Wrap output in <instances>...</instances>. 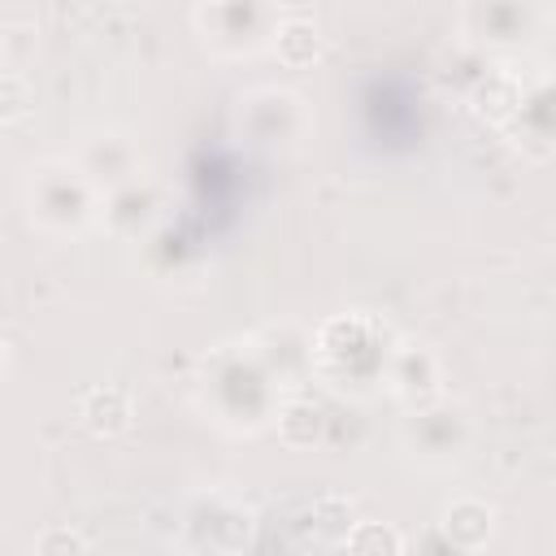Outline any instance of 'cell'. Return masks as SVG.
<instances>
[{
	"instance_id": "obj_14",
	"label": "cell",
	"mask_w": 556,
	"mask_h": 556,
	"mask_svg": "<svg viewBox=\"0 0 556 556\" xmlns=\"http://www.w3.org/2000/svg\"><path fill=\"white\" fill-rule=\"evenodd\" d=\"M56 547H91V543L83 534H74V530H56V534L39 539V552H56Z\"/></svg>"
},
{
	"instance_id": "obj_8",
	"label": "cell",
	"mask_w": 556,
	"mask_h": 556,
	"mask_svg": "<svg viewBox=\"0 0 556 556\" xmlns=\"http://www.w3.org/2000/svg\"><path fill=\"white\" fill-rule=\"evenodd\" d=\"M74 161L83 165V174H87L104 195H109L113 187H122V182H130V178L143 174V152H139V143H135L130 135H122V130H96V135H87L83 148L74 152Z\"/></svg>"
},
{
	"instance_id": "obj_5",
	"label": "cell",
	"mask_w": 556,
	"mask_h": 556,
	"mask_svg": "<svg viewBox=\"0 0 556 556\" xmlns=\"http://www.w3.org/2000/svg\"><path fill=\"white\" fill-rule=\"evenodd\" d=\"M543 26V0H460V30L486 52H517Z\"/></svg>"
},
{
	"instance_id": "obj_15",
	"label": "cell",
	"mask_w": 556,
	"mask_h": 556,
	"mask_svg": "<svg viewBox=\"0 0 556 556\" xmlns=\"http://www.w3.org/2000/svg\"><path fill=\"white\" fill-rule=\"evenodd\" d=\"M200 4H204V0H200Z\"/></svg>"
},
{
	"instance_id": "obj_7",
	"label": "cell",
	"mask_w": 556,
	"mask_h": 556,
	"mask_svg": "<svg viewBox=\"0 0 556 556\" xmlns=\"http://www.w3.org/2000/svg\"><path fill=\"white\" fill-rule=\"evenodd\" d=\"M239 122L248 126V135L256 143L282 148L308 130V109L300 104V96H291L282 87H261V91L239 100Z\"/></svg>"
},
{
	"instance_id": "obj_3",
	"label": "cell",
	"mask_w": 556,
	"mask_h": 556,
	"mask_svg": "<svg viewBox=\"0 0 556 556\" xmlns=\"http://www.w3.org/2000/svg\"><path fill=\"white\" fill-rule=\"evenodd\" d=\"M387 330L369 317H339L313 334V369H321L334 382H387Z\"/></svg>"
},
{
	"instance_id": "obj_13",
	"label": "cell",
	"mask_w": 556,
	"mask_h": 556,
	"mask_svg": "<svg viewBox=\"0 0 556 556\" xmlns=\"http://www.w3.org/2000/svg\"><path fill=\"white\" fill-rule=\"evenodd\" d=\"M443 530H447L452 543L460 539V530H478L482 539H491V508L478 504V500H460V504H452L443 513Z\"/></svg>"
},
{
	"instance_id": "obj_11",
	"label": "cell",
	"mask_w": 556,
	"mask_h": 556,
	"mask_svg": "<svg viewBox=\"0 0 556 556\" xmlns=\"http://www.w3.org/2000/svg\"><path fill=\"white\" fill-rule=\"evenodd\" d=\"M387 391L400 395L408 408L413 404H426V400H439V356L421 343H400L391 348V361H387Z\"/></svg>"
},
{
	"instance_id": "obj_10",
	"label": "cell",
	"mask_w": 556,
	"mask_h": 556,
	"mask_svg": "<svg viewBox=\"0 0 556 556\" xmlns=\"http://www.w3.org/2000/svg\"><path fill=\"white\" fill-rule=\"evenodd\" d=\"M156 217H161V187L148 174H139V178H130V182H122L104 195V217L100 222L122 239H139V235L152 230Z\"/></svg>"
},
{
	"instance_id": "obj_4",
	"label": "cell",
	"mask_w": 556,
	"mask_h": 556,
	"mask_svg": "<svg viewBox=\"0 0 556 556\" xmlns=\"http://www.w3.org/2000/svg\"><path fill=\"white\" fill-rule=\"evenodd\" d=\"M204 43L217 56H252L278 39V0H204L195 13Z\"/></svg>"
},
{
	"instance_id": "obj_9",
	"label": "cell",
	"mask_w": 556,
	"mask_h": 556,
	"mask_svg": "<svg viewBox=\"0 0 556 556\" xmlns=\"http://www.w3.org/2000/svg\"><path fill=\"white\" fill-rule=\"evenodd\" d=\"M508 135L530 156H552L556 152V83L552 78H539V83L521 87V96L508 113Z\"/></svg>"
},
{
	"instance_id": "obj_12",
	"label": "cell",
	"mask_w": 556,
	"mask_h": 556,
	"mask_svg": "<svg viewBox=\"0 0 556 556\" xmlns=\"http://www.w3.org/2000/svg\"><path fill=\"white\" fill-rule=\"evenodd\" d=\"M187 534L195 547H243L252 539V513L213 495V500H200L195 513L187 517Z\"/></svg>"
},
{
	"instance_id": "obj_2",
	"label": "cell",
	"mask_w": 556,
	"mask_h": 556,
	"mask_svg": "<svg viewBox=\"0 0 556 556\" xmlns=\"http://www.w3.org/2000/svg\"><path fill=\"white\" fill-rule=\"evenodd\" d=\"M22 204H26L30 226L56 239H78L104 217V191L83 174L74 156L30 165L22 182Z\"/></svg>"
},
{
	"instance_id": "obj_6",
	"label": "cell",
	"mask_w": 556,
	"mask_h": 556,
	"mask_svg": "<svg viewBox=\"0 0 556 556\" xmlns=\"http://www.w3.org/2000/svg\"><path fill=\"white\" fill-rule=\"evenodd\" d=\"M400 439L421 465H452L469 447V417H465V408H456L439 395V400L408 408Z\"/></svg>"
},
{
	"instance_id": "obj_1",
	"label": "cell",
	"mask_w": 556,
	"mask_h": 556,
	"mask_svg": "<svg viewBox=\"0 0 556 556\" xmlns=\"http://www.w3.org/2000/svg\"><path fill=\"white\" fill-rule=\"evenodd\" d=\"M282 374L256 343H222L200 361L195 400L213 426L230 434H256L282 417Z\"/></svg>"
}]
</instances>
